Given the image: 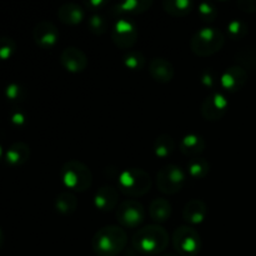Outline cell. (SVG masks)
<instances>
[{
    "label": "cell",
    "mask_w": 256,
    "mask_h": 256,
    "mask_svg": "<svg viewBox=\"0 0 256 256\" xmlns=\"http://www.w3.org/2000/svg\"><path fill=\"white\" fill-rule=\"evenodd\" d=\"M132 245L140 254L159 255L169 245V234L162 225H146L132 235Z\"/></svg>",
    "instance_id": "obj_1"
},
{
    "label": "cell",
    "mask_w": 256,
    "mask_h": 256,
    "mask_svg": "<svg viewBox=\"0 0 256 256\" xmlns=\"http://www.w3.org/2000/svg\"><path fill=\"white\" fill-rule=\"evenodd\" d=\"M126 244V232L118 225L102 226L92 239V248L98 256H118L125 249Z\"/></svg>",
    "instance_id": "obj_2"
},
{
    "label": "cell",
    "mask_w": 256,
    "mask_h": 256,
    "mask_svg": "<svg viewBox=\"0 0 256 256\" xmlns=\"http://www.w3.org/2000/svg\"><path fill=\"white\" fill-rule=\"evenodd\" d=\"M225 44V35L215 28H202L192 35L190 49L196 56L206 58L216 54Z\"/></svg>",
    "instance_id": "obj_3"
},
{
    "label": "cell",
    "mask_w": 256,
    "mask_h": 256,
    "mask_svg": "<svg viewBox=\"0 0 256 256\" xmlns=\"http://www.w3.org/2000/svg\"><path fill=\"white\" fill-rule=\"evenodd\" d=\"M118 186L125 196H144L152 189V178L145 170L139 168H130L119 174Z\"/></svg>",
    "instance_id": "obj_4"
},
{
    "label": "cell",
    "mask_w": 256,
    "mask_h": 256,
    "mask_svg": "<svg viewBox=\"0 0 256 256\" xmlns=\"http://www.w3.org/2000/svg\"><path fill=\"white\" fill-rule=\"evenodd\" d=\"M60 175L65 186L75 192H84L92 186V170L79 160H69L64 162Z\"/></svg>",
    "instance_id": "obj_5"
},
{
    "label": "cell",
    "mask_w": 256,
    "mask_h": 256,
    "mask_svg": "<svg viewBox=\"0 0 256 256\" xmlns=\"http://www.w3.org/2000/svg\"><path fill=\"white\" fill-rule=\"evenodd\" d=\"M174 249L182 256H196L202 249L200 234L190 225H180L172 238Z\"/></svg>",
    "instance_id": "obj_6"
},
{
    "label": "cell",
    "mask_w": 256,
    "mask_h": 256,
    "mask_svg": "<svg viewBox=\"0 0 256 256\" xmlns=\"http://www.w3.org/2000/svg\"><path fill=\"white\" fill-rule=\"evenodd\" d=\"M186 182V174L180 166L175 164H166L156 174V186L160 192L165 195H174L184 188Z\"/></svg>",
    "instance_id": "obj_7"
},
{
    "label": "cell",
    "mask_w": 256,
    "mask_h": 256,
    "mask_svg": "<svg viewBox=\"0 0 256 256\" xmlns=\"http://www.w3.org/2000/svg\"><path fill=\"white\" fill-rule=\"evenodd\" d=\"M115 216L122 226L135 229L144 222L146 214L142 202L136 200H124L118 206Z\"/></svg>",
    "instance_id": "obj_8"
},
{
    "label": "cell",
    "mask_w": 256,
    "mask_h": 256,
    "mask_svg": "<svg viewBox=\"0 0 256 256\" xmlns=\"http://www.w3.org/2000/svg\"><path fill=\"white\" fill-rule=\"evenodd\" d=\"M110 35H112V40L115 46L126 50L136 44L139 32H138L136 25L132 20L120 19L114 24Z\"/></svg>",
    "instance_id": "obj_9"
},
{
    "label": "cell",
    "mask_w": 256,
    "mask_h": 256,
    "mask_svg": "<svg viewBox=\"0 0 256 256\" xmlns=\"http://www.w3.org/2000/svg\"><path fill=\"white\" fill-rule=\"evenodd\" d=\"M229 110V102L222 92H212L202 100L200 112L208 122H219Z\"/></svg>",
    "instance_id": "obj_10"
},
{
    "label": "cell",
    "mask_w": 256,
    "mask_h": 256,
    "mask_svg": "<svg viewBox=\"0 0 256 256\" xmlns=\"http://www.w3.org/2000/svg\"><path fill=\"white\" fill-rule=\"evenodd\" d=\"M248 78L249 74L244 68L232 65L220 75V88L228 92H236L245 86Z\"/></svg>",
    "instance_id": "obj_11"
},
{
    "label": "cell",
    "mask_w": 256,
    "mask_h": 256,
    "mask_svg": "<svg viewBox=\"0 0 256 256\" xmlns=\"http://www.w3.org/2000/svg\"><path fill=\"white\" fill-rule=\"evenodd\" d=\"M60 62L65 70L72 74L82 72L88 68L89 60L86 54L80 48L68 46L60 54Z\"/></svg>",
    "instance_id": "obj_12"
},
{
    "label": "cell",
    "mask_w": 256,
    "mask_h": 256,
    "mask_svg": "<svg viewBox=\"0 0 256 256\" xmlns=\"http://www.w3.org/2000/svg\"><path fill=\"white\" fill-rule=\"evenodd\" d=\"M59 36L60 34L58 28L48 20L38 22L32 30V38H34L35 44L42 49H50L54 46L59 40Z\"/></svg>",
    "instance_id": "obj_13"
},
{
    "label": "cell",
    "mask_w": 256,
    "mask_h": 256,
    "mask_svg": "<svg viewBox=\"0 0 256 256\" xmlns=\"http://www.w3.org/2000/svg\"><path fill=\"white\" fill-rule=\"evenodd\" d=\"M149 74L155 82L168 84L175 75V69L172 62L165 58H152L149 62Z\"/></svg>",
    "instance_id": "obj_14"
},
{
    "label": "cell",
    "mask_w": 256,
    "mask_h": 256,
    "mask_svg": "<svg viewBox=\"0 0 256 256\" xmlns=\"http://www.w3.org/2000/svg\"><path fill=\"white\" fill-rule=\"evenodd\" d=\"M119 202V192L112 185H102L94 195V205L102 212H109L116 208Z\"/></svg>",
    "instance_id": "obj_15"
},
{
    "label": "cell",
    "mask_w": 256,
    "mask_h": 256,
    "mask_svg": "<svg viewBox=\"0 0 256 256\" xmlns=\"http://www.w3.org/2000/svg\"><path fill=\"white\" fill-rule=\"evenodd\" d=\"M208 216V206L202 200L192 199L182 209V219L189 225H199Z\"/></svg>",
    "instance_id": "obj_16"
},
{
    "label": "cell",
    "mask_w": 256,
    "mask_h": 256,
    "mask_svg": "<svg viewBox=\"0 0 256 256\" xmlns=\"http://www.w3.org/2000/svg\"><path fill=\"white\" fill-rule=\"evenodd\" d=\"M58 18L65 25H78L84 20L85 10L78 2H65L58 9Z\"/></svg>",
    "instance_id": "obj_17"
},
{
    "label": "cell",
    "mask_w": 256,
    "mask_h": 256,
    "mask_svg": "<svg viewBox=\"0 0 256 256\" xmlns=\"http://www.w3.org/2000/svg\"><path fill=\"white\" fill-rule=\"evenodd\" d=\"M205 146H206V142L205 139L199 134H188L185 135L182 139L179 144L180 152L185 156L189 158H199V155H202L204 152Z\"/></svg>",
    "instance_id": "obj_18"
},
{
    "label": "cell",
    "mask_w": 256,
    "mask_h": 256,
    "mask_svg": "<svg viewBox=\"0 0 256 256\" xmlns=\"http://www.w3.org/2000/svg\"><path fill=\"white\" fill-rule=\"evenodd\" d=\"M30 154H32V152H30L29 145L22 142H16L8 148L4 158L9 165L20 166V165H24L30 159Z\"/></svg>",
    "instance_id": "obj_19"
},
{
    "label": "cell",
    "mask_w": 256,
    "mask_h": 256,
    "mask_svg": "<svg viewBox=\"0 0 256 256\" xmlns=\"http://www.w3.org/2000/svg\"><path fill=\"white\" fill-rule=\"evenodd\" d=\"M172 212V206L170 202H168L164 198H158L150 202L149 206V216L155 224L160 225L166 222L170 219Z\"/></svg>",
    "instance_id": "obj_20"
},
{
    "label": "cell",
    "mask_w": 256,
    "mask_h": 256,
    "mask_svg": "<svg viewBox=\"0 0 256 256\" xmlns=\"http://www.w3.org/2000/svg\"><path fill=\"white\" fill-rule=\"evenodd\" d=\"M152 6V0H125L119 2L112 6L114 14H129L138 15L142 14Z\"/></svg>",
    "instance_id": "obj_21"
},
{
    "label": "cell",
    "mask_w": 256,
    "mask_h": 256,
    "mask_svg": "<svg viewBox=\"0 0 256 256\" xmlns=\"http://www.w3.org/2000/svg\"><path fill=\"white\" fill-rule=\"evenodd\" d=\"M162 9L172 16L184 18L192 12L194 2L192 0H164Z\"/></svg>",
    "instance_id": "obj_22"
},
{
    "label": "cell",
    "mask_w": 256,
    "mask_h": 256,
    "mask_svg": "<svg viewBox=\"0 0 256 256\" xmlns=\"http://www.w3.org/2000/svg\"><path fill=\"white\" fill-rule=\"evenodd\" d=\"M55 209L64 216H70L78 209V199L72 192H62L55 199Z\"/></svg>",
    "instance_id": "obj_23"
},
{
    "label": "cell",
    "mask_w": 256,
    "mask_h": 256,
    "mask_svg": "<svg viewBox=\"0 0 256 256\" xmlns=\"http://www.w3.org/2000/svg\"><path fill=\"white\" fill-rule=\"evenodd\" d=\"M175 150V140L172 136L168 134H162L155 139L154 142V152L158 158H165L170 156Z\"/></svg>",
    "instance_id": "obj_24"
},
{
    "label": "cell",
    "mask_w": 256,
    "mask_h": 256,
    "mask_svg": "<svg viewBox=\"0 0 256 256\" xmlns=\"http://www.w3.org/2000/svg\"><path fill=\"white\" fill-rule=\"evenodd\" d=\"M210 162L204 158H194L188 162V172L194 180L204 179L210 172Z\"/></svg>",
    "instance_id": "obj_25"
},
{
    "label": "cell",
    "mask_w": 256,
    "mask_h": 256,
    "mask_svg": "<svg viewBox=\"0 0 256 256\" xmlns=\"http://www.w3.org/2000/svg\"><path fill=\"white\" fill-rule=\"evenodd\" d=\"M122 62H124L125 68H128V69L132 70V72H140L145 66L146 59H145L142 52L129 50L122 56Z\"/></svg>",
    "instance_id": "obj_26"
},
{
    "label": "cell",
    "mask_w": 256,
    "mask_h": 256,
    "mask_svg": "<svg viewBox=\"0 0 256 256\" xmlns=\"http://www.w3.org/2000/svg\"><path fill=\"white\" fill-rule=\"evenodd\" d=\"M88 28L94 35H104L109 29V22L99 12H92L88 19Z\"/></svg>",
    "instance_id": "obj_27"
},
{
    "label": "cell",
    "mask_w": 256,
    "mask_h": 256,
    "mask_svg": "<svg viewBox=\"0 0 256 256\" xmlns=\"http://www.w3.org/2000/svg\"><path fill=\"white\" fill-rule=\"evenodd\" d=\"M5 98L10 102H22L28 98V90L18 82H12L5 88Z\"/></svg>",
    "instance_id": "obj_28"
},
{
    "label": "cell",
    "mask_w": 256,
    "mask_h": 256,
    "mask_svg": "<svg viewBox=\"0 0 256 256\" xmlns=\"http://www.w3.org/2000/svg\"><path fill=\"white\" fill-rule=\"evenodd\" d=\"M226 32L232 40H240L246 36L249 32V28L242 20L234 19L226 25Z\"/></svg>",
    "instance_id": "obj_29"
},
{
    "label": "cell",
    "mask_w": 256,
    "mask_h": 256,
    "mask_svg": "<svg viewBox=\"0 0 256 256\" xmlns=\"http://www.w3.org/2000/svg\"><path fill=\"white\" fill-rule=\"evenodd\" d=\"M198 14L202 22H212L218 18V9L212 2H202L198 5Z\"/></svg>",
    "instance_id": "obj_30"
},
{
    "label": "cell",
    "mask_w": 256,
    "mask_h": 256,
    "mask_svg": "<svg viewBox=\"0 0 256 256\" xmlns=\"http://www.w3.org/2000/svg\"><path fill=\"white\" fill-rule=\"evenodd\" d=\"M239 66L244 68L248 72V69H252L256 65V52L250 49H242L236 55H235Z\"/></svg>",
    "instance_id": "obj_31"
},
{
    "label": "cell",
    "mask_w": 256,
    "mask_h": 256,
    "mask_svg": "<svg viewBox=\"0 0 256 256\" xmlns=\"http://www.w3.org/2000/svg\"><path fill=\"white\" fill-rule=\"evenodd\" d=\"M16 52V42L12 38H0V62L9 60Z\"/></svg>",
    "instance_id": "obj_32"
},
{
    "label": "cell",
    "mask_w": 256,
    "mask_h": 256,
    "mask_svg": "<svg viewBox=\"0 0 256 256\" xmlns=\"http://www.w3.org/2000/svg\"><path fill=\"white\" fill-rule=\"evenodd\" d=\"M200 82L205 88L214 90L216 86H220V75H218L212 69H206L200 75Z\"/></svg>",
    "instance_id": "obj_33"
},
{
    "label": "cell",
    "mask_w": 256,
    "mask_h": 256,
    "mask_svg": "<svg viewBox=\"0 0 256 256\" xmlns=\"http://www.w3.org/2000/svg\"><path fill=\"white\" fill-rule=\"evenodd\" d=\"M10 120L14 125L16 126H22V125L26 122V115L22 112V110H15L12 112V114L10 115Z\"/></svg>",
    "instance_id": "obj_34"
},
{
    "label": "cell",
    "mask_w": 256,
    "mask_h": 256,
    "mask_svg": "<svg viewBox=\"0 0 256 256\" xmlns=\"http://www.w3.org/2000/svg\"><path fill=\"white\" fill-rule=\"evenodd\" d=\"M236 5L245 12H256V0H239Z\"/></svg>",
    "instance_id": "obj_35"
},
{
    "label": "cell",
    "mask_w": 256,
    "mask_h": 256,
    "mask_svg": "<svg viewBox=\"0 0 256 256\" xmlns=\"http://www.w3.org/2000/svg\"><path fill=\"white\" fill-rule=\"evenodd\" d=\"M105 5H106V2H105L104 0H90V2H85V6H86L88 9L92 10V12H94L102 10V8L105 6Z\"/></svg>",
    "instance_id": "obj_36"
},
{
    "label": "cell",
    "mask_w": 256,
    "mask_h": 256,
    "mask_svg": "<svg viewBox=\"0 0 256 256\" xmlns=\"http://www.w3.org/2000/svg\"><path fill=\"white\" fill-rule=\"evenodd\" d=\"M2 244H4V234H2V230L0 229V249H2Z\"/></svg>",
    "instance_id": "obj_37"
},
{
    "label": "cell",
    "mask_w": 256,
    "mask_h": 256,
    "mask_svg": "<svg viewBox=\"0 0 256 256\" xmlns=\"http://www.w3.org/2000/svg\"><path fill=\"white\" fill-rule=\"evenodd\" d=\"M4 154H5V152H4V150H2V145H0V159H2V158L4 156Z\"/></svg>",
    "instance_id": "obj_38"
},
{
    "label": "cell",
    "mask_w": 256,
    "mask_h": 256,
    "mask_svg": "<svg viewBox=\"0 0 256 256\" xmlns=\"http://www.w3.org/2000/svg\"><path fill=\"white\" fill-rule=\"evenodd\" d=\"M162 256H178V255H174V254H164V255H162Z\"/></svg>",
    "instance_id": "obj_39"
}]
</instances>
